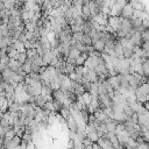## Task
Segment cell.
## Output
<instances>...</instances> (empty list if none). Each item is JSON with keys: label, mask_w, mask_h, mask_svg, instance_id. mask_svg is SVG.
I'll return each mask as SVG.
<instances>
[{"label": "cell", "mask_w": 149, "mask_h": 149, "mask_svg": "<svg viewBox=\"0 0 149 149\" xmlns=\"http://www.w3.org/2000/svg\"><path fill=\"white\" fill-rule=\"evenodd\" d=\"M12 43L14 44V47H15V49H16V50H19V51H23V50H26V45H24V42H23L22 40H20V38H17V40H15V41H13Z\"/></svg>", "instance_id": "cell-4"}, {"label": "cell", "mask_w": 149, "mask_h": 149, "mask_svg": "<svg viewBox=\"0 0 149 149\" xmlns=\"http://www.w3.org/2000/svg\"><path fill=\"white\" fill-rule=\"evenodd\" d=\"M93 47H94V50H95L97 52H100V54L105 52V48H106V45H105V43H104L101 40L94 42V43H93Z\"/></svg>", "instance_id": "cell-3"}, {"label": "cell", "mask_w": 149, "mask_h": 149, "mask_svg": "<svg viewBox=\"0 0 149 149\" xmlns=\"http://www.w3.org/2000/svg\"><path fill=\"white\" fill-rule=\"evenodd\" d=\"M142 62V69H143V76L149 78V58L141 59Z\"/></svg>", "instance_id": "cell-2"}, {"label": "cell", "mask_w": 149, "mask_h": 149, "mask_svg": "<svg viewBox=\"0 0 149 149\" xmlns=\"http://www.w3.org/2000/svg\"><path fill=\"white\" fill-rule=\"evenodd\" d=\"M81 142H83V146H84V147H90V146H93V142H92V141H91V140H90L87 136H86V137H84Z\"/></svg>", "instance_id": "cell-9"}, {"label": "cell", "mask_w": 149, "mask_h": 149, "mask_svg": "<svg viewBox=\"0 0 149 149\" xmlns=\"http://www.w3.org/2000/svg\"><path fill=\"white\" fill-rule=\"evenodd\" d=\"M76 68H77V65L66 63V64H65V73H66V74H70V73H72V72H76Z\"/></svg>", "instance_id": "cell-6"}, {"label": "cell", "mask_w": 149, "mask_h": 149, "mask_svg": "<svg viewBox=\"0 0 149 149\" xmlns=\"http://www.w3.org/2000/svg\"><path fill=\"white\" fill-rule=\"evenodd\" d=\"M83 43H85L86 45H90L92 44V37L88 35V34H85L84 33V37H83Z\"/></svg>", "instance_id": "cell-7"}, {"label": "cell", "mask_w": 149, "mask_h": 149, "mask_svg": "<svg viewBox=\"0 0 149 149\" xmlns=\"http://www.w3.org/2000/svg\"><path fill=\"white\" fill-rule=\"evenodd\" d=\"M86 136L93 142V143H95V142H98V140L100 139L99 137V135L97 134V132H87L86 133Z\"/></svg>", "instance_id": "cell-5"}, {"label": "cell", "mask_w": 149, "mask_h": 149, "mask_svg": "<svg viewBox=\"0 0 149 149\" xmlns=\"http://www.w3.org/2000/svg\"><path fill=\"white\" fill-rule=\"evenodd\" d=\"M85 62H86V59L81 56V54H80V56L76 59V65L77 66H81V65H85Z\"/></svg>", "instance_id": "cell-8"}, {"label": "cell", "mask_w": 149, "mask_h": 149, "mask_svg": "<svg viewBox=\"0 0 149 149\" xmlns=\"http://www.w3.org/2000/svg\"><path fill=\"white\" fill-rule=\"evenodd\" d=\"M93 149H102V148L98 142H95V143H93Z\"/></svg>", "instance_id": "cell-10"}, {"label": "cell", "mask_w": 149, "mask_h": 149, "mask_svg": "<svg viewBox=\"0 0 149 149\" xmlns=\"http://www.w3.org/2000/svg\"><path fill=\"white\" fill-rule=\"evenodd\" d=\"M134 7H133V5L132 3H127L123 8H122V10H121V17H123V19H132L133 17V15H134Z\"/></svg>", "instance_id": "cell-1"}]
</instances>
